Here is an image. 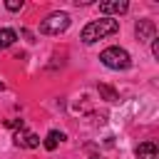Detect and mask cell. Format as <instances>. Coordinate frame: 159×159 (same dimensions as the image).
<instances>
[{
  "mask_svg": "<svg viewBox=\"0 0 159 159\" xmlns=\"http://www.w3.org/2000/svg\"><path fill=\"white\" fill-rule=\"evenodd\" d=\"M89 159H99V157H89Z\"/></svg>",
  "mask_w": 159,
  "mask_h": 159,
  "instance_id": "obj_14",
  "label": "cell"
},
{
  "mask_svg": "<svg viewBox=\"0 0 159 159\" xmlns=\"http://www.w3.org/2000/svg\"><path fill=\"white\" fill-rule=\"evenodd\" d=\"M137 159H157V144L154 142H142L137 149H134Z\"/></svg>",
  "mask_w": 159,
  "mask_h": 159,
  "instance_id": "obj_7",
  "label": "cell"
},
{
  "mask_svg": "<svg viewBox=\"0 0 159 159\" xmlns=\"http://www.w3.org/2000/svg\"><path fill=\"white\" fill-rule=\"evenodd\" d=\"M114 32H119V20L102 17V20L87 22V25L82 27V32H80V40H82L84 45H92V42H97V40H102V37H109V35H114Z\"/></svg>",
  "mask_w": 159,
  "mask_h": 159,
  "instance_id": "obj_1",
  "label": "cell"
},
{
  "mask_svg": "<svg viewBox=\"0 0 159 159\" xmlns=\"http://www.w3.org/2000/svg\"><path fill=\"white\" fill-rule=\"evenodd\" d=\"M12 142H15V147H22V149H35V147H40V137L32 134V132H27L25 127H20V129L12 134Z\"/></svg>",
  "mask_w": 159,
  "mask_h": 159,
  "instance_id": "obj_5",
  "label": "cell"
},
{
  "mask_svg": "<svg viewBox=\"0 0 159 159\" xmlns=\"http://www.w3.org/2000/svg\"><path fill=\"white\" fill-rule=\"evenodd\" d=\"M62 139H65V134H62V132H57V129H52V132H47V137H45V142H42V144H45V149H47V152H55V149H57V144H60Z\"/></svg>",
  "mask_w": 159,
  "mask_h": 159,
  "instance_id": "obj_9",
  "label": "cell"
},
{
  "mask_svg": "<svg viewBox=\"0 0 159 159\" xmlns=\"http://www.w3.org/2000/svg\"><path fill=\"white\" fill-rule=\"evenodd\" d=\"M99 60H102V65L109 67V70H127V67L132 65L129 52H127L124 47H117V45L102 50V52H99Z\"/></svg>",
  "mask_w": 159,
  "mask_h": 159,
  "instance_id": "obj_2",
  "label": "cell"
},
{
  "mask_svg": "<svg viewBox=\"0 0 159 159\" xmlns=\"http://www.w3.org/2000/svg\"><path fill=\"white\" fill-rule=\"evenodd\" d=\"M15 40H17V32H15V30H10V27H0V50L12 47Z\"/></svg>",
  "mask_w": 159,
  "mask_h": 159,
  "instance_id": "obj_8",
  "label": "cell"
},
{
  "mask_svg": "<svg viewBox=\"0 0 159 159\" xmlns=\"http://www.w3.org/2000/svg\"><path fill=\"white\" fill-rule=\"evenodd\" d=\"M127 10H129L127 0H104V2H99V12H104V15H122Z\"/></svg>",
  "mask_w": 159,
  "mask_h": 159,
  "instance_id": "obj_6",
  "label": "cell"
},
{
  "mask_svg": "<svg viewBox=\"0 0 159 159\" xmlns=\"http://www.w3.org/2000/svg\"><path fill=\"white\" fill-rule=\"evenodd\" d=\"M5 7H7L10 12H17V10L22 7V0H7V2H5Z\"/></svg>",
  "mask_w": 159,
  "mask_h": 159,
  "instance_id": "obj_11",
  "label": "cell"
},
{
  "mask_svg": "<svg viewBox=\"0 0 159 159\" xmlns=\"http://www.w3.org/2000/svg\"><path fill=\"white\" fill-rule=\"evenodd\" d=\"M97 92H99V97L107 99V102H119V92H117L114 87H109V84H97Z\"/></svg>",
  "mask_w": 159,
  "mask_h": 159,
  "instance_id": "obj_10",
  "label": "cell"
},
{
  "mask_svg": "<svg viewBox=\"0 0 159 159\" xmlns=\"http://www.w3.org/2000/svg\"><path fill=\"white\" fill-rule=\"evenodd\" d=\"M134 35H137L139 42H152V40L157 37V25H154V20H149V17L137 20V25H134Z\"/></svg>",
  "mask_w": 159,
  "mask_h": 159,
  "instance_id": "obj_4",
  "label": "cell"
},
{
  "mask_svg": "<svg viewBox=\"0 0 159 159\" xmlns=\"http://www.w3.org/2000/svg\"><path fill=\"white\" fill-rule=\"evenodd\" d=\"M5 124H7V127H17V129H20V127H25V122H22V119H7Z\"/></svg>",
  "mask_w": 159,
  "mask_h": 159,
  "instance_id": "obj_13",
  "label": "cell"
},
{
  "mask_svg": "<svg viewBox=\"0 0 159 159\" xmlns=\"http://www.w3.org/2000/svg\"><path fill=\"white\" fill-rule=\"evenodd\" d=\"M70 15L67 12H62V10H57V12H50L42 22H40V32L42 35H60V32H65L67 27H70Z\"/></svg>",
  "mask_w": 159,
  "mask_h": 159,
  "instance_id": "obj_3",
  "label": "cell"
},
{
  "mask_svg": "<svg viewBox=\"0 0 159 159\" xmlns=\"http://www.w3.org/2000/svg\"><path fill=\"white\" fill-rule=\"evenodd\" d=\"M152 55L159 60V37H154V40H152Z\"/></svg>",
  "mask_w": 159,
  "mask_h": 159,
  "instance_id": "obj_12",
  "label": "cell"
}]
</instances>
